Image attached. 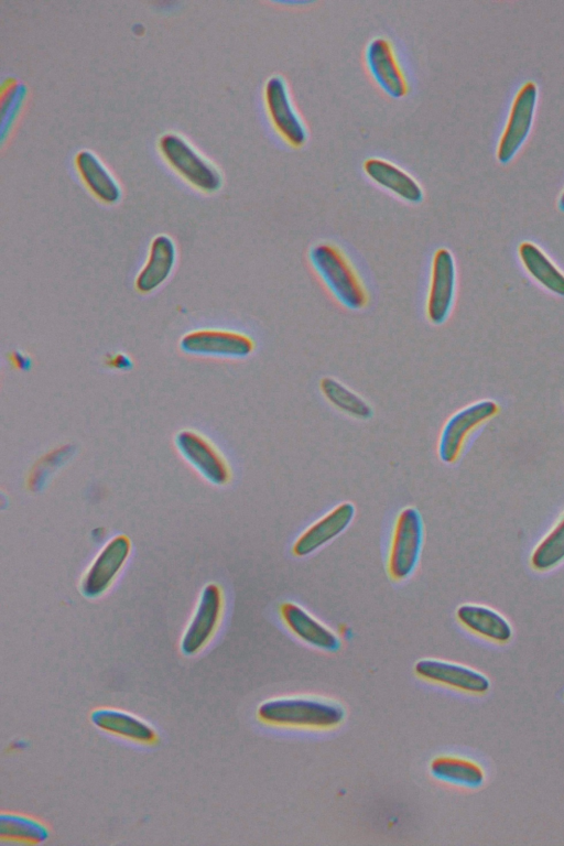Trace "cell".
Here are the masks:
<instances>
[{"instance_id": "cb8c5ba5", "label": "cell", "mask_w": 564, "mask_h": 846, "mask_svg": "<svg viewBox=\"0 0 564 846\" xmlns=\"http://www.w3.org/2000/svg\"><path fill=\"white\" fill-rule=\"evenodd\" d=\"M321 391L324 398L337 410L355 419L367 420L372 415V409L359 394L334 378L321 380Z\"/></svg>"}, {"instance_id": "3957f363", "label": "cell", "mask_w": 564, "mask_h": 846, "mask_svg": "<svg viewBox=\"0 0 564 846\" xmlns=\"http://www.w3.org/2000/svg\"><path fill=\"white\" fill-rule=\"evenodd\" d=\"M424 525L420 511L412 506L398 513L390 539L387 572L391 579L401 582L415 571L423 545Z\"/></svg>"}, {"instance_id": "30bf717a", "label": "cell", "mask_w": 564, "mask_h": 846, "mask_svg": "<svg viewBox=\"0 0 564 846\" xmlns=\"http://www.w3.org/2000/svg\"><path fill=\"white\" fill-rule=\"evenodd\" d=\"M264 100L275 130L291 145H303L307 138L306 128L294 109L288 86L280 75H273L267 80Z\"/></svg>"}, {"instance_id": "52a82bcc", "label": "cell", "mask_w": 564, "mask_h": 846, "mask_svg": "<svg viewBox=\"0 0 564 846\" xmlns=\"http://www.w3.org/2000/svg\"><path fill=\"white\" fill-rule=\"evenodd\" d=\"M180 347L191 355L243 358L252 352L254 344L248 335L237 330L204 328L184 335Z\"/></svg>"}, {"instance_id": "8fae6325", "label": "cell", "mask_w": 564, "mask_h": 846, "mask_svg": "<svg viewBox=\"0 0 564 846\" xmlns=\"http://www.w3.org/2000/svg\"><path fill=\"white\" fill-rule=\"evenodd\" d=\"M456 286V268L453 254L445 248L435 251L431 283L426 303V314L431 323H444L452 310Z\"/></svg>"}, {"instance_id": "7c38bea8", "label": "cell", "mask_w": 564, "mask_h": 846, "mask_svg": "<svg viewBox=\"0 0 564 846\" xmlns=\"http://www.w3.org/2000/svg\"><path fill=\"white\" fill-rule=\"evenodd\" d=\"M356 508L350 501H343L308 525L293 542L292 553L296 557L307 556L340 535L352 522Z\"/></svg>"}, {"instance_id": "6da1fadb", "label": "cell", "mask_w": 564, "mask_h": 846, "mask_svg": "<svg viewBox=\"0 0 564 846\" xmlns=\"http://www.w3.org/2000/svg\"><path fill=\"white\" fill-rule=\"evenodd\" d=\"M344 707L334 701L314 696H281L262 702L258 718L268 725L327 729L345 718Z\"/></svg>"}, {"instance_id": "ffe728a7", "label": "cell", "mask_w": 564, "mask_h": 846, "mask_svg": "<svg viewBox=\"0 0 564 846\" xmlns=\"http://www.w3.org/2000/svg\"><path fill=\"white\" fill-rule=\"evenodd\" d=\"M364 170L373 182L398 197L412 204L423 199L421 185L398 165L379 158H369L364 162Z\"/></svg>"}, {"instance_id": "e0dca14e", "label": "cell", "mask_w": 564, "mask_h": 846, "mask_svg": "<svg viewBox=\"0 0 564 846\" xmlns=\"http://www.w3.org/2000/svg\"><path fill=\"white\" fill-rule=\"evenodd\" d=\"M176 261V248L171 237L159 235L151 242L148 259L135 278V289L150 293L171 275Z\"/></svg>"}, {"instance_id": "5bb4252c", "label": "cell", "mask_w": 564, "mask_h": 846, "mask_svg": "<svg viewBox=\"0 0 564 846\" xmlns=\"http://www.w3.org/2000/svg\"><path fill=\"white\" fill-rule=\"evenodd\" d=\"M175 444L183 457L192 464L208 481L225 485L230 471L224 457L200 434L184 430L175 437Z\"/></svg>"}, {"instance_id": "4fadbf2b", "label": "cell", "mask_w": 564, "mask_h": 846, "mask_svg": "<svg viewBox=\"0 0 564 846\" xmlns=\"http://www.w3.org/2000/svg\"><path fill=\"white\" fill-rule=\"evenodd\" d=\"M130 553V541L124 535L110 540L86 572L80 590L87 598L104 594L124 565Z\"/></svg>"}, {"instance_id": "d4e9b609", "label": "cell", "mask_w": 564, "mask_h": 846, "mask_svg": "<svg viewBox=\"0 0 564 846\" xmlns=\"http://www.w3.org/2000/svg\"><path fill=\"white\" fill-rule=\"evenodd\" d=\"M48 829L40 821L15 813H2L0 816V836L2 839L37 844L48 838Z\"/></svg>"}, {"instance_id": "7a4b0ae2", "label": "cell", "mask_w": 564, "mask_h": 846, "mask_svg": "<svg viewBox=\"0 0 564 846\" xmlns=\"http://www.w3.org/2000/svg\"><path fill=\"white\" fill-rule=\"evenodd\" d=\"M308 257L316 273L341 305L349 310L365 306V288L338 248L321 242L311 248Z\"/></svg>"}, {"instance_id": "7402d4cb", "label": "cell", "mask_w": 564, "mask_h": 846, "mask_svg": "<svg viewBox=\"0 0 564 846\" xmlns=\"http://www.w3.org/2000/svg\"><path fill=\"white\" fill-rule=\"evenodd\" d=\"M75 162L82 178L99 199L107 204L119 200L121 189L118 182L93 152L79 151Z\"/></svg>"}, {"instance_id": "8992f818", "label": "cell", "mask_w": 564, "mask_h": 846, "mask_svg": "<svg viewBox=\"0 0 564 846\" xmlns=\"http://www.w3.org/2000/svg\"><path fill=\"white\" fill-rule=\"evenodd\" d=\"M536 99L538 88L533 82H527L518 90L497 149V159L500 163H508L529 135Z\"/></svg>"}, {"instance_id": "f546056e", "label": "cell", "mask_w": 564, "mask_h": 846, "mask_svg": "<svg viewBox=\"0 0 564 846\" xmlns=\"http://www.w3.org/2000/svg\"><path fill=\"white\" fill-rule=\"evenodd\" d=\"M557 206H558L560 210L564 212V191L561 193V195L558 197Z\"/></svg>"}, {"instance_id": "4316f807", "label": "cell", "mask_w": 564, "mask_h": 846, "mask_svg": "<svg viewBox=\"0 0 564 846\" xmlns=\"http://www.w3.org/2000/svg\"><path fill=\"white\" fill-rule=\"evenodd\" d=\"M24 95H25V88L22 85L17 83L11 85L6 91H3L2 106H1L2 133L6 132L8 124L10 127L11 122L15 118V113L17 111H19V108L22 104Z\"/></svg>"}, {"instance_id": "44dd1931", "label": "cell", "mask_w": 564, "mask_h": 846, "mask_svg": "<svg viewBox=\"0 0 564 846\" xmlns=\"http://www.w3.org/2000/svg\"><path fill=\"white\" fill-rule=\"evenodd\" d=\"M430 772L440 781L468 789L479 788L485 781V772L477 762L452 755L435 757Z\"/></svg>"}, {"instance_id": "277c9868", "label": "cell", "mask_w": 564, "mask_h": 846, "mask_svg": "<svg viewBox=\"0 0 564 846\" xmlns=\"http://www.w3.org/2000/svg\"><path fill=\"white\" fill-rule=\"evenodd\" d=\"M160 150L172 167L195 187L210 193L221 186L218 170L181 135L163 134L160 139Z\"/></svg>"}, {"instance_id": "9c48e42d", "label": "cell", "mask_w": 564, "mask_h": 846, "mask_svg": "<svg viewBox=\"0 0 564 846\" xmlns=\"http://www.w3.org/2000/svg\"><path fill=\"white\" fill-rule=\"evenodd\" d=\"M414 672L423 680L470 694L481 695L490 688L488 676L480 671L442 659H421L414 664Z\"/></svg>"}, {"instance_id": "d6986e66", "label": "cell", "mask_w": 564, "mask_h": 846, "mask_svg": "<svg viewBox=\"0 0 564 846\" xmlns=\"http://www.w3.org/2000/svg\"><path fill=\"white\" fill-rule=\"evenodd\" d=\"M90 720L100 730L138 742L153 744L156 731L143 719L120 709L97 708L91 712Z\"/></svg>"}, {"instance_id": "ba28073f", "label": "cell", "mask_w": 564, "mask_h": 846, "mask_svg": "<svg viewBox=\"0 0 564 846\" xmlns=\"http://www.w3.org/2000/svg\"><path fill=\"white\" fill-rule=\"evenodd\" d=\"M223 610V594L216 584L206 585L199 596L194 615L181 640V651L194 655L213 637Z\"/></svg>"}, {"instance_id": "603a6c76", "label": "cell", "mask_w": 564, "mask_h": 846, "mask_svg": "<svg viewBox=\"0 0 564 846\" xmlns=\"http://www.w3.org/2000/svg\"><path fill=\"white\" fill-rule=\"evenodd\" d=\"M518 252L524 269L538 283L550 292L564 296V273L536 245L523 241Z\"/></svg>"}, {"instance_id": "9a60e30c", "label": "cell", "mask_w": 564, "mask_h": 846, "mask_svg": "<svg viewBox=\"0 0 564 846\" xmlns=\"http://www.w3.org/2000/svg\"><path fill=\"white\" fill-rule=\"evenodd\" d=\"M368 69L379 87L393 98L408 93V83L391 43L384 37L372 39L366 48Z\"/></svg>"}, {"instance_id": "ac0fdd59", "label": "cell", "mask_w": 564, "mask_h": 846, "mask_svg": "<svg viewBox=\"0 0 564 846\" xmlns=\"http://www.w3.org/2000/svg\"><path fill=\"white\" fill-rule=\"evenodd\" d=\"M455 615L464 628L492 642L507 643L512 638L510 622L491 607L463 604L457 607Z\"/></svg>"}, {"instance_id": "2e32d148", "label": "cell", "mask_w": 564, "mask_h": 846, "mask_svg": "<svg viewBox=\"0 0 564 846\" xmlns=\"http://www.w3.org/2000/svg\"><path fill=\"white\" fill-rule=\"evenodd\" d=\"M279 614L285 627L304 643L327 652L340 648L338 636L299 604L283 601Z\"/></svg>"}, {"instance_id": "83f0119b", "label": "cell", "mask_w": 564, "mask_h": 846, "mask_svg": "<svg viewBox=\"0 0 564 846\" xmlns=\"http://www.w3.org/2000/svg\"><path fill=\"white\" fill-rule=\"evenodd\" d=\"M106 364L109 367L118 370H128L132 366L130 358L124 354H116V355L108 356Z\"/></svg>"}, {"instance_id": "f1b7e54d", "label": "cell", "mask_w": 564, "mask_h": 846, "mask_svg": "<svg viewBox=\"0 0 564 846\" xmlns=\"http://www.w3.org/2000/svg\"><path fill=\"white\" fill-rule=\"evenodd\" d=\"M10 360L18 369L26 370L30 368L31 360L26 355L20 351L12 352L10 355Z\"/></svg>"}, {"instance_id": "484cf974", "label": "cell", "mask_w": 564, "mask_h": 846, "mask_svg": "<svg viewBox=\"0 0 564 846\" xmlns=\"http://www.w3.org/2000/svg\"><path fill=\"white\" fill-rule=\"evenodd\" d=\"M564 561V517L536 544L531 553L530 565L538 572H546Z\"/></svg>"}, {"instance_id": "5b68a950", "label": "cell", "mask_w": 564, "mask_h": 846, "mask_svg": "<svg viewBox=\"0 0 564 846\" xmlns=\"http://www.w3.org/2000/svg\"><path fill=\"white\" fill-rule=\"evenodd\" d=\"M498 404L492 400H481L455 412L444 424L437 452L445 464L457 460L468 435L480 424L496 415Z\"/></svg>"}]
</instances>
